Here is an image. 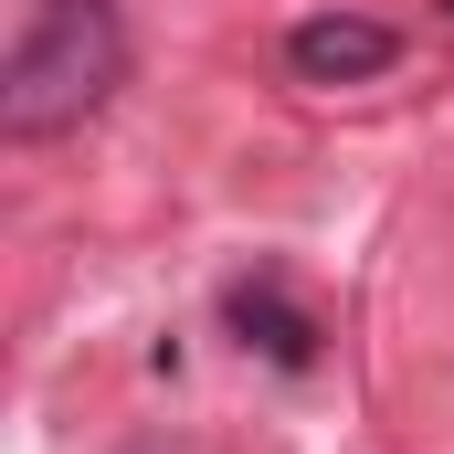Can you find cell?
Instances as JSON below:
<instances>
[{"instance_id": "6da1fadb", "label": "cell", "mask_w": 454, "mask_h": 454, "mask_svg": "<svg viewBox=\"0 0 454 454\" xmlns=\"http://www.w3.org/2000/svg\"><path fill=\"white\" fill-rule=\"evenodd\" d=\"M127 85V11L116 0H32V21L0 53V137L43 148Z\"/></svg>"}, {"instance_id": "7a4b0ae2", "label": "cell", "mask_w": 454, "mask_h": 454, "mask_svg": "<svg viewBox=\"0 0 454 454\" xmlns=\"http://www.w3.org/2000/svg\"><path fill=\"white\" fill-rule=\"evenodd\" d=\"M286 64H296V85H370V74L402 64V32L370 21V11H307L286 32Z\"/></svg>"}, {"instance_id": "3957f363", "label": "cell", "mask_w": 454, "mask_h": 454, "mask_svg": "<svg viewBox=\"0 0 454 454\" xmlns=\"http://www.w3.org/2000/svg\"><path fill=\"white\" fill-rule=\"evenodd\" d=\"M223 328H232L243 348H264L275 370H307V359H317V317L286 296L275 264H254V275H232V286H223Z\"/></svg>"}, {"instance_id": "277c9868", "label": "cell", "mask_w": 454, "mask_h": 454, "mask_svg": "<svg viewBox=\"0 0 454 454\" xmlns=\"http://www.w3.org/2000/svg\"><path fill=\"white\" fill-rule=\"evenodd\" d=\"M127 454H169V444H127Z\"/></svg>"}, {"instance_id": "5b68a950", "label": "cell", "mask_w": 454, "mask_h": 454, "mask_svg": "<svg viewBox=\"0 0 454 454\" xmlns=\"http://www.w3.org/2000/svg\"><path fill=\"white\" fill-rule=\"evenodd\" d=\"M444 21H454V0H444Z\"/></svg>"}]
</instances>
